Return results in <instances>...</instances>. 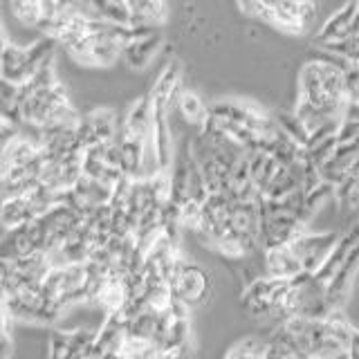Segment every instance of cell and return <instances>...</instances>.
Returning a JSON list of instances; mask_svg holds the SVG:
<instances>
[{
	"instance_id": "1",
	"label": "cell",
	"mask_w": 359,
	"mask_h": 359,
	"mask_svg": "<svg viewBox=\"0 0 359 359\" xmlns=\"http://www.w3.org/2000/svg\"><path fill=\"white\" fill-rule=\"evenodd\" d=\"M346 61L325 52L303 63L299 74V97H303L323 115L344 119L348 106L346 97Z\"/></svg>"
},
{
	"instance_id": "2",
	"label": "cell",
	"mask_w": 359,
	"mask_h": 359,
	"mask_svg": "<svg viewBox=\"0 0 359 359\" xmlns=\"http://www.w3.org/2000/svg\"><path fill=\"white\" fill-rule=\"evenodd\" d=\"M54 39L43 36L39 43L29 45V48H18L7 36H3V52H0V61H3V81L22 86L29 79L36 76L45 65L52 63V54L56 48Z\"/></svg>"
},
{
	"instance_id": "3",
	"label": "cell",
	"mask_w": 359,
	"mask_h": 359,
	"mask_svg": "<svg viewBox=\"0 0 359 359\" xmlns=\"http://www.w3.org/2000/svg\"><path fill=\"white\" fill-rule=\"evenodd\" d=\"M238 7L247 16L272 22L287 34H303L321 9L317 3H241Z\"/></svg>"
},
{
	"instance_id": "4",
	"label": "cell",
	"mask_w": 359,
	"mask_h": 359,
	"mask_svg": "<svg viewBox=\"0 0 359 359\" xmlns=\"http://www.w3.org/2000/svg\"><path fill=\"white\" fill-rule=\"evenodd\" d=\"M168 287L173 297L180 299L189 308L205 306L211 297V276L202 265L184 261L182 256L173 265V272L168 276Z\"/></svg>"
},
{
	"instance_id": "5",
	"label": "cell",
	"mask_w": 359,
	"mask_h": 359,
	"mask_svg": "<svg viewBox=\"0 0 359 359\" xmlns=\"http://www.w3.org/2000/svg\"><path fill=\"white\" fill-rule=\"evenodd\" d=\"M292 280L285 278H269V276H261L252 280L247 290L243 292V308L250 317L258 319V321H269L272 323V317L276 308L280 306V301L290 292Z\"/></svg>"
},
{
	"instance_id": "6",
	"label": "cell",
	"mask_w": 359,
	"mask_h": 359,
	"mask_svg": "<svg viewBox=\"0 0 359 359\" xmlns=\"http://www.w3.org/2000/svg\"><path fill=\"white\" fill-rule=\"evenodd\" d=\"M261 211V245H263V254L272 252V250H280V247H287L294 241H299L306 231V224L301 218L290 216V213H278V216H272V213Z\"/></svg>"
},
{
	"instance_id": "7",
	"label": "cell",
	"mask_w": 359,
	"mask_h": 359,
	"mask_svg": "<svg viewBox=\"0 0 359 359\" xmlns=\"http://www.w3.org/2000/svg\"><path fill=\"white\" fill-rule=\"evenodd\" d=\"M341 233L339 231H325V233H303L299 241H294L290 247L294 256L301 261L303 272L314 276L328 261L334 247L339 245Z\"/></svg>"
},
{
	"instance_id": "8",
	"label": "cell",
	"mask_w": 359,
	"mask_h": 359,
	"mask_svg": "<svg viewBox=\"0 0 359 359\" xmlns=\"http://www.w3.org/2000/svg\"><path fill=\"white\" fill-rule=\"evenodd\" d=\"M357 272H359V245L351 254H348L346 263L341 265L339 272L334 274V278L328 283V287H325V299H328V306L334 312L344 308L348 294H351V287L355 283Z\"/></svg>"
},
{
	"instance_id": "9",
	"label": "cell",
	"mask_w": 359,
	"mask_h": 359,
	"mask_svg": "<svg viewBox=\"0 0 359 359\" xmlns=\"http://www.w3.org/2000/svg\"><path fill=\"white\" fill-rule=\"evenodd\" d=\"M263 267H265V276L269 278H285V280H292L297 278L303 272V265L301 261L294 256L292 252V247H280V250H272V252H265V258H263Z\"/></svg>"
},
{
	"instance_id": "10",
	"label": "cell",
	"mask_w": 359,
	"mask_h": 359,
	"mask_svg": "<svg viewBox=\"0 0 359 359\" xmlns=\"http://www.w3.org/2000/svg\"><path fill=\"white\" fill-rule=\"evenodd\" d=\"M357 9H359V3H348L341 9H337L334 14L325 20V25L319 29V45L341 41L344 36H348L353 29V20L357 16Z\"/></svg>"
},
{
	"instance_id": "11",
	"label": "cell",
	"mask_w": 359,
	"mask_h": 359,
	"mask_svg": "<svg viewBox=\"0 0 359 359\" xmlns=\"http://www.w3.org/2000/svg\"><path fill=\"white\" fill-rule=\"evenodd\" d=\"M162 45L164 41L162 36H157V34H153L149 39H140L123 50L121 61L126 63V67H130V70H144V67L153 61V56L162 50Z\"/></svg>"
},
{
	"instance_id": "12",
	"label": "cell",
	"mask_w": 359,
	"mask_h": 359,
	"mask_svg": "<svg viewBox=\"0 0 359 359\" xmlns=\"http://www.w3.org/2000/svg\"><path fill=\"white\" fill-rule=\"evenodd\" d=\"M39 216L34 211L32 202L27 198H16V200H5L3 202V227L7 229H16L20 224H29Z\"/></svg>"
},
{
	"instance_id": "13",
	"label": "cell",
	"mask_w": 359,
	"mask_h": 359,
	"mask_svg": "<svg viewBox=\"0 0 359 359\" xmlns=\"http://www.w3.org/2000/svg\"><path fill=\"white\" fill-rule=\"evenodd\" d=\"M133 11V25L137 27H157L162 25L168 16V7L164 3H153V0H144V3H130Z\"/></svg>"
},
{
	"instance_id": "14",
	"label": "cell",
	"mask_w": 359,
	"mask_h": 359,
	"mask_svg": "<svg viewBox=\"0 0 359 359\" xmlns=\"http://www.w3.org/2000/svg\"><path fill=\"white\" fill-rule=\"evenodd\" d=\"M162 351L153 339H142V337L126 334L121 346L117 348L119 359H160Z\"/></svg>"
},
{
	"instance_id": "15",
	"label": "cell",
	"mask_w": 359,
	"mask_h": 359,
	"mask_svg": "<svg viewBox=\"0 0 359 359\" xmlns=\"http://www.w3.org/2000/svg\"><path fill=\"white\" fill-rule=\"evenodd\" d=\"M86 121L90 123V128H93L97 144H110V142L117 140V135H119L117 119L110 110L99 108L95 112H90V115L86 117Z\"/></svg>"
},
{
	"instance_id": "16",
	"label": "cell",
	"mask_w": 359,
	"mask_h": 359,
	"mask_svg": "<svg viewBox=\"0 0 359 359\" xmlns=\"http://www.w3.org/2000/svg\"><path fill=\"white\" fill-rule=\"evenodd\" d=\"M177 108L189 123H196V126L205 128V123L209 121V106L202 101L200 95L194 93V90H182V97H180Z\"/></svg>"
},
{
	"instance_id": "17",
	"label": "cell",
	"mask_w": 359,
	"mask_h": 359,
	"mask_svg": "<svg viewBox=\"0 0 359 359\" xmlns=\"http://www.w3.org/2000/svg\"><path fill=\"white\" fill-rule=\"evenodd\" d=\"M97 18L112 22V25L133 27V11L130 3H119V0H106V3H93Z\"/></svg>"
},
{
	"instance_id": "18",
	"label": "cell",
	"mask_w": 359,
	"mask_h": 359,
	"mask_svg": "<svg viewBox=\"0 0 359 359\" xmlns=\"http://www.w3.org/2000/svg\"><path fill=\"white\" fill-rule=\"evenodd\" d=\"M11 11L18 16V20H22L25 25H34V27H39L45 18L43 0H14V3H11Z\"/></svg>"
},
{
	"instance_id": "19",
	"label": "cell",
	"mask_w": 359,
	"mask_h": 359,
	"mask_svg": "<svg viewBox=\"0 0 359 359\" xmlns=\"http://www.w3.org/2000/svg\"><path fill=\"white\" fill-rule=\"evenodd\" d=\"M276 123H278V128L283 130L292 142H297L299 146H303V149H306L308 140H310V133L299 121V117L294 115V112H280V115L276 117Z\"/></svg>"
},
{
	"instance_id": "20",
	"label": "cell",
	"mask_w": 359,
	"mask_h": 359,
	"mask_svg": "<svg viewBox=\"0 0 359 359\" xmlns=\"http://www.w3.org/2000/svg\"><path fill=\"white\" fill-rule=\"evenodd\" d=\"M265 353H267V341L245 339L238 346H233L231 351L224 355V359H265Z\"/></svg>"
},
{
	"instance_id": "21",
	"label": "cell",
	"mask_w": 359,
	"mask_h": 359,
	"mask_svg": "<svg viewBox=\"0 0 359 359\" xmlns=\"http://www.w3.org/2000/svg\"><path fill=\"white\" fill-rule=\"evenodd\" d=\"M180 220H182V227L196 229L200 231V222H202V205L194 200H187L182 207H180Z\"/></svg>"
},
{
	"instance_id": "22",
	"label": "cell",
	"mask_w": 359,
	"mask_h": 359,
	"mask_svg": "<svg viewBox=\"0 0 359 359\" xmlns=\"http://www.w3.org/2000/svg\"><path fill=\"white\" fill-rule=\"evenodd\" d=\"M344 72H346L348 104H359V65L357 63H348Z\"/></svg>"
},
{
	"instance_id": "23",
	"label": "cell",
	"mask_w": 359,
	"mask_h": 359,
	"mask_svg": "<svg viewBox=\"0 0 359 359\" xmlns=\"http://www.w3.org/2000/svg\"><path fill=\"white\" fill-rule=\"evenodd\" d=\"M355 140H359V121L344 119L339 133H337V142H339V144H351Z\"/></svg>"
},
{
	"instance_id": "24",
	"label": "cell",
	"mask_w": 359,
	"mask_h": 359,
	"mask_svg": "<svg viewBox=\"0 0 359 359\" xmlns=\"http://www.w3.org/2000/svg\"><path fill=\"white\" fill-rule=\"evenodd\" d=\"M351 357H359V332L355 330V337H353V346H351Z\"/></svg>"
},
{
	"instance_id": "25",
	"label": "cell",
	"mask_w": 359,
	"mask_h": 359,
	"mask_svg": "<svg viewBox=\"0 0 359 359\" xmlns=\"http://www.w3.org/2000/svg\"><path fill=\"white\" fill-rule=\"evenodd\" d=\"M351 359H359V357H351Z\"/></svg>"
}]
</instances>
